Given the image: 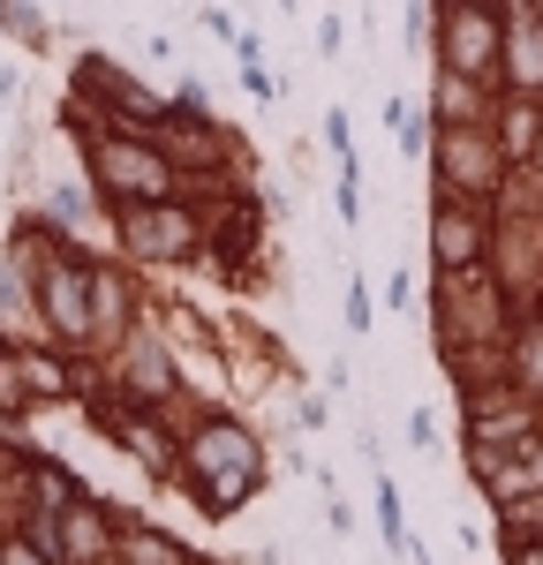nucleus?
Wrapping results in <instances>:
<instances>
[{
  "mask_svg": "<svg viewBox=\"0 0 543 565\" xmlns=\"http://www.w3.org/2000/svg\"><path fill=\"white\" fill-rule=\"evenodd\" d=\"M348 324H355V332L370 324V295H362V287H348Z\"/></svg>",
  "mask_w": 543,
  "mask_h": 565,
  "instance_id": "f03ea898",
  "label": "nucleus"
},
{
  "mask_svg": "<svg viewBox=\"0 0 543 565\" xmlns=\"http://www.w3.org/2000/svg\"><path fill=\"white\" fill-rule=\"evenodd\" d=\"M377 521H385V543H407L401 535V490L393 482H377Z\"/></svg>",
  "mask_w": 543,
  "mask_h": 565,
  "instance_id": "f257e3e1",
  "label": "nucleus"
}]
</instances>
